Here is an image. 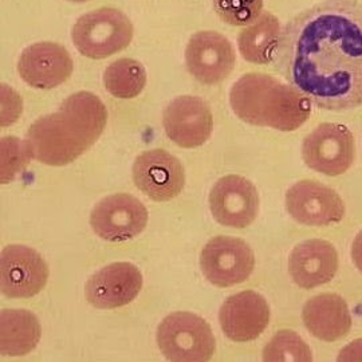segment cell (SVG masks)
I'll return each mask as SVG.
<instances>
[{"instance_id": "obj_13", "label": "cell", "mask_w": 362, "mask_h": 362, "mask_svg": "<svg viewBox=\"0 0 362 362\" xmlns=\"http://www.w3.org/2000/svg\"><path fill=\"white\" fill-rule=\"evenodd\" d=\"M133 181L152 200L168 202L181 194L185 185V172L177 157L164 149H152L136 158Z\"/></svg>"}, {"instance_id": "obj_27", "label": "cell", "mask_w": 362, "mask_h": 362, "mask_svg": "<svg viewBox=\"0 0 362 362\" xmlns=\"http://www.w3.org/2000/svg\"><path fill=\"white\" fill-rule=\"evenodd\" d=\"M338 361L360 362L362 361V338L353 341L339 351Z\"/></svg>"}, {"instance_id": "obj_3", "label": "cell", "mask_w": 362, "mask_h": 362, "mask_svg": "<svg viewBox=\"0 0 362 362\" xmlns=\"http://www.w3.org/2000/svg\"><path fill=\"white\" fill-rule=\"evenodd\" d=\"M230 105L247 124L281 132L297 130L311 115V100L306 94L263 73L239 78L230 90Z\"/></svg>"}, {"instance_id": "obj_28", "label": "cell", "mask_w": 362, "mask_h": 362, "mask_svg": "<svg viewBox=\"0 0 362 362\" xmlns=\"http://www.w3.org/2000/svg\"><path fill=\"white\" fill-rule=\"evenodd\" d=\"M351 259L356 267L362 272V231L357 233L351 246Z\"/></svg>"}, {"instance_id": "obj_14", "label": "cell", "mask_w": 362, "mask_h": 362, "mask_svg": "<svg viewBox=\"0 0 362 362\" xmlns=\"http://www.w3.org/2000/svg\"><path fill=\"white\" fill-rule=\"evenodd\" d=\"M163 127L172 143L192 149L207 143L214 129V116L202 98L181 95L164 109Z\"/></svg>"}, {"instance_id": "obj_19", "label": "cell", "mask_w": 362, "mask_h": 362, "mask_svg": "<svg viewBox=\"0 0 362 362\" xmlns=\"http://www.w3.org/2000/svg\"><path fill=\"white\" fill-rule=\"evenodd\" d=\"M305 327L313 336L334 342L346 336L351 327V315L344 298L337 294H320L309 299L302 310Z\"/></svg>"}, {"instance_id": "obj_18", "label": "cell", "mask_w": 362, "mask_h": 362, "mask_svg": "<svg viewBox=\"0 0 362 362\" xmlns=\"http://www.w3.org/2000/svg\"><path fill=\"white\" fill-rule=\"evenodd\" d=\"M338 266L336 248L321 239L299 243L288 257V272L294 284L305 290L329 284L336 276Z\"/></svg>"}, {"instance_id": "obj_20", "label": "cell", "mask_w": 362, "mask_h": 362, "mask_svg": "<svg viewBox=\"0 0 362 362\" xmlns=\"http://www.w3.org/2000/svg\"><path fill=\"white\" fill-rule=\"evenodd\" d=\"M281 31L279 19L272 13L264 11L239 33V52L250 64L270 65L275 61Z\"/></svg>"}, {"instance_id": "obj_25", "label": "cell", "mask_w": 362, "mask_h": 362, "mask_svg": "<svg viewBox=\"0 0 362 362\" xmlns=\"http://www.w3.org/2000/svg\"><path fill=\"white\" fill-rule=\"evenodd\" d=\"M214 8L221 22L246 27L263 13V0H214Z\"/></svg>"}, {"instance_id": "obj_29", "label": "cell", "mask_w": 362, "mask_h": 362, "mask_svg": "<svg viewBox=\"0 0 362 362\" xmlns=\"http://www.w3.org/2000/svg\"><path fill=\"white\" fill-rule=\"evenodd\" d=\"M69 1H74V3H85V1H90V0H69Z\"/></svg>"}, {"instance_id": "obj_15", "label": "cell", "mask_w": 362, "mask_h": 362, "mask_svg": "<svg viewBox=\"0 0 362 362\" xmlns=\"http://www.w3.org/2000/svg\"><path fill=\"white\" fill-rule=\"evenodd\" d=\"M74 70V62L64 46L39 42L26 47L19 58L18 71L31 88L49 90L66 82Z\"/></svg>"}, {"instance_id": "obj_1", "label": "cell", "mask_w": 362, "mask_h": 362, "mask_svg": "<svg viewBox=\"0 0 362 362\" xmlns=\"http://www.w3.org/2000/svg\"><path fill=\"white\" fill-rule=\"evenodd\" d=\"M275 64L321 109L361 106V4L325 0L298 13L281 31Z\"/></svg>"}, {"instance_id": "obj_11", "label": "cell", "mask_w": 362, "mask_h": 362, "mask_svg": "<svg viewBox=\"0 0 362 362\" xmlns=\"http://www.w3.org/2000/svg\"><path fill=\"white\" fill-rule=\"evenodd\" d=\"M47 279L49 267L35 250L11 245L1 251L0 286L6 297H34L45 288Z\"/></svg>"}, {"instance_id": "obj_24", "label": "cell", "mask_w": 362, "mask_h": 362, "mask_svg": "<svg viewBox=\"0 0 362 362\" xmlns=\"http://www.w3.org/2000/svg\"><path fill=\"white\" fill-rule=\"evenodd\" d=\"M1 148V184H8L27 168L33 156L27 146L13 136H4L0 141Z\"/></svg>"}, {"instance_id": "obj_6", "label": "cell", "mask_w": 362, "mask_h": 362, "mask_svg": "<svg viewBox=\"0 0 362 362\" xmlns=\"http://www.w3.org/2000/svg\"><path fill=\"white\" fill-rule=\"evenodd\" d=\"M356 155L354 136L345 125L325 122L305 139L302 157L309 168L326 176H338L351 167Z\"/></svg>"}, {"instance_id": "obj_17", "label": "cell", "mask_w": 362, "mask_h": 362, "mask_svg": "<svg viewBox=\"0 0 362 362\" xmlns=\"http://www.w3.org/2000/svg\"><path fill=\"white\" fill-rule=\"evenodd\" d=\"M223 333L235 342L258 338L270 322V306L266 298L247 290L227 298L219 313Z\"/></svg>"}, {"instance_id": "obj_22", "label": "cell", "mask_w": 362, "mask_h": 362, "mask_svg": "<svg viewBox=\"0 0 362 362\" xmlns=\"http://www.w3.org/2000/svg\"><path fill=\"white\" fill-rule=\"evenodd\" d=\"M104 83L106 90L116 98H134L146 85L145 67L136 59L119 58L105 70Z\"/></svg>"}, {"instance_id": "obj_5", "label": "cell", "mask_w": 362, "mask_h": 362, "mask_svg": "<svg viewBox=\"0 0 362 362\" xmlns=\"http://www.w3.org/2000/svg\"><path fill=\"white\" fill-rule=\"evenodd\" d=\"M157 344L164 357L173 362H207L216 348L211 326L188 311L172 313L163 320L157 329Z\"/></svg>"}, {"instance_id": "obj_7", "label": "cell", "mask_w": 362, "mask_h": 362, "mask_svg": "<svg viewBox=\"0 0 362 362\" xmlns=\"http://www.w3.org/2000/svg\"><path fill=\"white\" fill-rule=\"evenodd\" d=\"M200 267L212 285L231 287L250 278L255 269V255L242 239L216 236L203 248Z\"/></svg>"}, {"instance_id": "obj_8", "label": "cell", "mask_w": 362, "mask_h": 362, "mask_svg": "<svg viewBox=\"0 0 362 362\" xmlns=\"http://www.w3.org/2000/svg\"><path fill=\"white\" fill-rule=\"evenodd\" d=\"M90 224L104 240L127 242L145 230L148 209L132 194H110L91 211Z\"/></svg>"}, {"instance_id": "obj_9", "label": "cell", "mask_w": 362, "mask_h": 362, "mask_svg": "<svg viewBox=\"0 0 362 362\" xmlns=\"http://www.w3.org/2000/svg\"><path fill=\"white\" fill-rule=\"evenodd\" d=\"M286 208L293 219L310 227H324L344 219L345 204L334 189L322 182L302 180L286 194Z\"/></svg>"}, {"instance_id": "obj_23", "label": "cell", "mask_w": 362, "mask_h": 362, "mask_svg": "<svg viewBox=\"0 0 362 362\" xmlns=\"http://www.w3.org/2000/svg\"><path fill=\"white\" fill-rule=\"evenodd\" d=\"M263 361L310 362L313 361L309 345L293 330H281L263 349Z\"/></svg>"}, {"instance_id": "obj_10", "label": "cell", "mask_w": 362, "mask_h": 362, "mask_svg": "<svg viewBox=\"0 0 362 362\" xmlns=\"http://www.w3.org/2000/svg\"><path fill=\"white\" fill-rule=\"evenodd\" d=\"M236 55L233 45L216 31H199L185 49V65L203 85H216L233 73Z\"/></svg>"}, {"instance_id": "obj_16", "label": "cell", "mask_w": 362, "mask_h": 362, "mask_svg": "<svg viewBox=\"0 0 362 362\" xmlns=\"http://www.w3.org/2000/svg\"><path fill=\"white\" fill-rule=\"evenodd\" d=\"M143 288V275L128 262H117L95 272L85 286L88 302L98 309L129 305Z\"/></svg>"}, {"instance_id": "obj_12", "label": "cell", "mask_w": 362, "mask_h": 362, "mask_svg": "<svg viewBox=\"0 0 362 362\" xmlns=\"http://www.w3.org/2000/svg\"><path fill=\"white\" fill-rule=\"evenodd\" d=\"M209 208L212 216L221 226L245 228L258 216V191L243 176H224L214 185L209 194Z\"/></svg>"}, {"instance_id": "obj_4", "label": "cell", "mask_w": 362, "mask_h": 362, "mask_svg": "<svg viewBox=\"0 0 362 362\" xmlns=\"http://www.w3.org/2000/svg\"><path fill=\"white\" fill-rule=\"evenodd\" d=\"M134 28L129 18L118 8L101 7L82 15L71 31L79 54L90 59H104L127 49Z\"/></svg>"}, {"instance_id": "obj_2", "label": "cell", "mask_w": 362, "mask_h": 362, "mask_svg": "<svg viewBox=\"0 0 362 362\" xmlns=\"http://www.w3.org/2000/svg\"><path fill=\"white\" fill-rule=\"evenodd\" d=\"M107 110L90 91L67 97L52 115L38 118L27 132L26 143L34 160L64 167L89 151L104 133Z\"/></svg>"}, {"instance_id": "obj_26", "label": "cell", "mask_w": 362, "mask_h": 362, "mask_svg": "<svg viewBox=\"0 0 362 362\" xmlns=\"http://www.w3.org/2000/svg\"><path fill=\"white\" fill-rule=\"evenodd\" d=\"M1 97L8 101V113L1 118V127L13 124L22 113V100L21 95L7 85H1Z\"/></svg>"}, {"instance_id": "obj_21", "label": "cell", "mask_w": 362, "mask_h": 362, "mask_svg": "<svg viewBox=\"0 0 362 362\" xmlns=\"http://www.w3.org/2000/svg\"><path fill=\"white\" fill-rule=\"evenodd\" d=\"M38 318L27 310H3L0 314V350L3 356H26L40 339Z\"/></svg>"}]
</instances>
